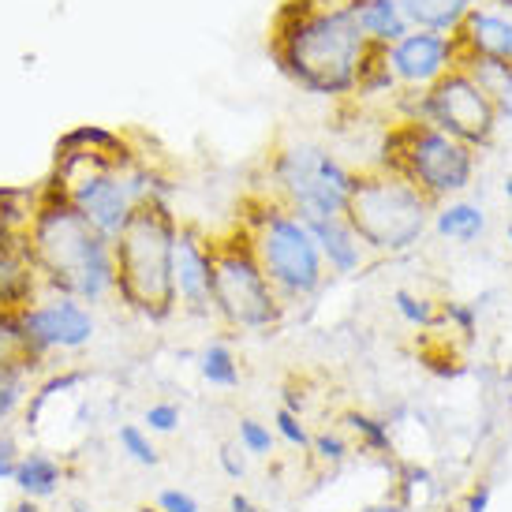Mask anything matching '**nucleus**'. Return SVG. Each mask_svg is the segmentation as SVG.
I'll use <instances>...</instances> for the list:
<instances>
[{"label": "nucleus", "mask_w": 512, "mask_h": 512, "mask_svg": "<svg viewBox=\"0 0 512 512\" xmlns=\"http://www.w3.org/2000/svg\"><path fill=\"white\" fill-rule=\"evenodd\" d=\"M45 191L68 202L86 225L116 240L146 199L165 195L154 169L120 135L101 128H79L57 146V161Z\"/></svg>", "instance_id": "nucleus-1"}, {"label": "nucleus", "mask_w": 512, "mask_h": 512, "mask_svg": "<svg viewBox=\"0 0 512 512\" xmlns=\"http://www.w3.org/2000/svg\"><path fill=\"white\" fill-rule=\"evenodd\" d=\"M270 49L292 83L326 98L359 90L378 53L348 0H288L273 19Z\"/></svg>", "instance_id": "nucleus-2"}, {"label": "nucleus", "mask_w": 512, "mask_h": 512, "mask_svg": "<svg viewBox=\"0 0 512 512\" xmlns=\"http://www.w3.org/2000/svg\"><path fill=\"white\" fill-rule=\"evenodd\" d=\"M30 255L45 288L68 292L86 307L116 296L113 240L86 225L68 202L38 187V210L30 221Z\"/></svg>", "instance_id": "nucleus-3"}, {"label": "nucleus", "mask_w": 512, "mask_h": 512, "mask_svg": "<svg viewBox=\"0 0 512 512\" xmlns=\"http://www.w3.org/2000/svg\"><path fill=\"white\" fill-rule=\"evenodd\" d=\"M176 228L180 221L169 210V199L157 195L135 210L128 228L113 240L116 296L150 322H165L176 311V292H172Z\"/></svg>", "instance_id": "nucleus-4"}, {"label": "nucleus", "mask_w": 512, "mask_h": 512, "mask_svg": "<svg viewBox=\"0 0 512 512\" xmlns=\"http://www.w3.org/2000/svg\"><path fill=\"white\" fill-rule=\"evenodd\" d=\"M434 202L389 165L352 172L344 221L374 255H400L423 240Z\"/></svg>", "instance_id": "nucleus-5"}, {"label": "nucleus", "mask_w": 512, "mask_h": 512, "mask_svg": "<svg viewBox=\"0 0 512 512\" xmlns=\"http://www.w3.org/2000/svg\"><path fill=\"white\" fill-rule=\"evenodd\" d=\"M243 236L255 251L258 266L266 273V281L273 292L281 296V303H299L311 299L322 281H326V262L318 251L311 225L296 217L288 206L277 199H255L247 202V214L240 221Z\"/></svg>", "instance_id": "nucleus-6"}, {"label": "nucleus", "mask_w": 512, "mask_h": 512, "mask_svg": "<svg viewBox=\"0 0 512 512\" xmlns=\"http://www.w3.org/2000/svg\"><path fill=\"white\" fill-rule=\"evenodd\" d=\"M214 314L243 333H266L285 318V303L266 281L240 225L214 236Z\"/></svg>", "instance_id": "nucleus-7"}, {"label": "nucleus", "mask_w": 512, "mask_h": 512, "mask_svg": "<svg viewBox=\"0 0 512 512\" xmlns=\"http://www.w3.org/2000/svg\"><path fill=\"white\" fill-rule=\"evenodd\" d=\"M273 195L307 225L344 217V202L352 191V169L341 165V157L329 154L326 146L292 143L273 150L270 157Z\"/></svg>", "instance_id": "nucleus-8"}, {"label": "nucleus", "mask_w": 512, "mask_h": 512, "mask_svg": "<svg viewBox=\"0 0 512 512\" xmlns=\"http://www.w3.org/2000/svg\"><path fill=\"white\" fill-rule=\"evenodd\" d=\"M382 165L408 176L430 202H438L471 184L475 150L427 120H404L385 135Z\"/></svg>", "instance_id": "nucleus-9"}, {"label": "nucleus", "mask_w": 512, "mask_h": 512, "mask_svg": "<svg viewBox=\"0 0 512 512\" xmlns=\"http://www.w3.org/2000/svg\"><path fill=\"white\" fill-rule=\"evenodd\" d=\"M419 120H427V124H434L445 135H453V139L475 150V146H486L494 139L498 105L464 68H453L423 94V116Z\"/></svg>", "instance_id": "nucleus-10"}, {"label": "nucleus", "mask_w": 512, "mask_h": 512, "mask_svg": "<svg viewBox=\"0 0 512 512\" xmlns=\"http://www.w3.org/2000/svg\"><path fill=\"white\" fill-rule=\"evenodd\" d=\"M15 329H19V337L30 352L45 359L53 352H83L86 344L94 341L98 322H94V311L83 299L45 288L27 311L15 314Z\"/></svg>", "instance_id": "nucleus-11"}, {"label": "nucleus", "mask_w": 512, "mask_h": 512, "mask_svg": "<svg viewBox=\"0 0 512 512\" xmlns=\"http://www.w3.org/2000/svg\"><path fill=\"white\" fill-rule=\"evenodd\" d=\"M172 292H176V307L184 314L206 318L214 311V236H206L199 225L176 228Z\"/></svg>", "instance_id": "nucleus-12"}, {"label": "nucleus", "mask_w": 512, "mask_h": 512, "mask_svg": "<svg viewBox=\"0 0 512 512\" xmlns=\"http://www.w3.org/2000/svg\"><path fill=\"white\" fill-rule=\"evenodd\" d=\"M382 64L389 79L408 90H430L441 75L456 68L453 34H434V30H408L400 42L385 45Z\"/></svg>", "instance_id": "nucleus-13"}, {"label": "nucleus", "mask_w": 512, "mask_h": 512, "mask_svg": "<svg viewBox=\"0 0 512 512\" xmlns=\"http://www.w3.org/2000/svg\"><path fill=\"white\" fill-rule=\"evenodd\" d=\"M42 292L45 281L30 255V236L0 240V318H15L19 311H27Z\"/></svg>", "instance_id": "nucleus-14"}, {"label": "nucleus", "mask_w": 512, "mask_h": 512, "mask_svg": "<svg viewBox=\"0 0 512 512\" xmlns=\"http://www.w3.org/2000/svg\"><path fill=\"white\" fill-rule=\"evenodd\" d=\"M456 45V68L464 60H501L512 64V23L494 12H475L471 8L464 27L453 34Z\"/></svg>", "instance_id": "nucleus-15"}, {"label": "nucleus", "mask_w": 512, "mask_h": 512, "mask_svg": "<svg viewBox=\"0 0 512 512\" xmlns=\"http://www.w3.org/2000/svg\"><path fill=\"white\" fill-rule=\"evenodd\" d=\"M314 240H318V251H322V262H326V270L341 273H356L363 262H367V247L359 243V236L348 228L344 217H329V221H314L311 225Z\"/></svg>", "instance_id": "nucleus-16"}, {"label": "nucleus", "mask_w": 512, "mask_h": 512, "mask_svg": "<svg viewBox=\"0 0 512 512\" xmlns=\"http://www.w3.org/2000/svg\"><path fill=\"white\" fill-rule=\"evenodd\" d=\"M15 490L30 501H49L57 498L60 483H64V464L57 456L42 453V449H30V453H19L12 471Z\"/></svg>", "instance_id": "nucleus-17"}, {"label": "nucleus", "mask_w": 512, "mask_h": 512, "mask_svg": "<svg viewBox=\"0 0 512 512\" xmlns=\"http://www.w3.org/2000/svg\"><path fill=\"white\" fill-rule=\"evenodd\" d=\"M352 4V15H356L359 30L370 45H393L408 34V19L400 12L397 0H348Z\"/></svg>", "instance_id": "nucleus-18"}, {"label": "nucleus", "mask_w": 512, "mask_h": 512, "mask_svg": "<svg viewBox=\"0 0 512 512\" xmlns=\"http://www.w3.org/2000/svg\"><path fill=\"white\" fill-rule=\"evenodd\" d=\"M408 27L434 30V34H456L471 12V0H397Z\"/></svg>", "instance_id": "nucleus-19"}, {"label": "nucleus", "mask_w": 512, "mask_h": 512, "mask_svg": "<svg viewBox=\"0 0 512 512\" xmlns=\"http://www.w3.org/2000/svg\"><path fill=\"white\" fill-rule=\"evenodd\" d=\"M42 359L23 356L0 374V427H8L15 415L27 408L30 393H34V370Z\"/></svg>", "instance_id": "nucleus-20"}, {"label": "nucleus", "mask_w": 512, "mask_h": 512, "mask_svg": "<svg viewBox=\"0 0 512 512\" xmlns=\"http://www.w3.org/2000/svg\"><path fill=\"white\" fill-rule=\"evenodd\" d=\"M434 228H438L445 240L471 243L486 232V217H483V210L471 206V202H453V206H445V210L434 217Z\"/></svg>", "instance_id": "nucleus-21"}, {"label": "nucleus", "mask_w": 512, "mask_h": 512, "mask_svg": "<svg viewBox=\"0 0 512 512\" xmlns=\"http://www.w3.org/2000/svg\"><path fill=\"white\" fill-rule=\"evenodd\" d=\"M199 374L217 389H236L240 385V363H236V352L228 348L225 341L206 344L199 352Z\"/></svg>", "instance_id": "nucleus-22"}, {"label": "nucleus", "mask_w": 512, "mask_h": 512, "mask_svg": "<svg viewBox=\"0 0 512 512\" xmlns=\"http://www.w3.org/2000/svg\"><path fill=\"white\" fill-rule=\"evenodd\" d=\"M116 445L139 468H157L161 464V453H157V445L150 441V430L139 427V423H124V427L116 430Z\"/></svg>", "instance_id": "nucleus-23"}, {"label": "nucleus", "mask_w": 512, "mask_h": 512, "mask_svg": "<svg viewBox=\"0 0 512 512\" xmlns=\"http://www.w3.org/2000/svg\"><path fill=\"white\" fill-rule=\"evenodd\" d=\"M344 423H348V430H352L367 449H374V453H389V449H393L389 427H385L382 419H374V415H367V412H348Z\"/></svg>", "instance_id": "nucleus-24"}, {"label": "nucleus", "mask_w": 512, "mask_h": 512, "mask_svg": "<svg viewBox=\"0 0 512 512\" xmlns=\"http://www.w3.org/2000/svg\"><path fill=\"white\" fill-rule=\"evenodd\" d=\"M311 453H314V460H318V464L337 468V464H344V460H348L352 445H348V438H344V434H337V430H326V434H314V438H311Z\"/></svg>", "instance_id": "nucleus-25"}, {"label": "nucleus", "mask_w": 512, "mask_h": 512, "mask_svg": "<svg viewBox=\"0 0 512 512\" xmlns=\"http://www.w3.org/2000/svg\"><path fill=\"white\" fill-rule=\"evenodd\" d=\"M393 303H397V314L408 322V326H434L438 322V311H434V303L423 296H415V292H397L393 296Z\"/></svg>", "instance_id": "nucleus-26"}, {"label": "nucleus", "mask_w": 512, "mask_h": 512, "mask_svg": "<svg viewBox=\"0 0 512 512\" xmlns=\"http://www.w3.org/2000/svg\"><path fill=\"white\" fill-rule=\"evenodd\" d=\"M273 445H277V434H273L266 423L258 419H240V449L247 456H270Z\"/></svg>", "instance_id": "nucleus-27"}, {"label": "nucleus", "mask_w": 512, "mask_h": 512, "mask_svg": "<svg viewBox=\"0 0 512 512\" xmlns=\"http://www.w3.org/2000/svg\"><path fill=\"white\" fill-rule=\"evenodd\" d=\"M273 434L281 441H288L292 449H299V453H311V434H307V427H303V419L296 412L277 408V415H273Z\"/></svg>", "instance_id": "nucleus-28"}, {"label": "nucleus", "mask_w": 512, "mask_h": 512, "mask_svg": "<svg viewBox=\"0 0 512 512\" xmlns=\"http://www.w3.org/2000/svg\"><path fill=\"white\" fill-rule=\"evenodd\" d=\"M23 356H34V352H30L27 344H23V337H19L15 318H0V374L12 367L15 359H23Z\"/></svg>", "instance_id": "nucleus-29"}, {"label": "nucleus", "mask_w": 512, "mask_h": 512, "mask_svg": "<svg viewBox=\"0 0 512 512\" xmlns=\"http://www.w3.org/2000/svg\"><path fill=\"white\" fill-rule=\"evenodd\" d=\"M143 423L150 434H172V430L180 427V404H172V400H154V404L143 412Z\"/></svg>", "instance_id": "nucleus-30"}, {"label": "nucleus", "mask_w": 512, "mask_h": 512, "mask_svg": "<svg viewBox=\"0 0 512 512\" xmlns=\"http://www.w3.org/2000/svg\"><path fill=\"white\" fill-rule=\"evenodd\" d=\"M157 509L161 512H202L199 501L191 498L187 490H176V486H169V490L157 494Z\"/></svg>", "instance_id": "nucleus-31"}, {"label": "nucleus", "mask_w": 512, "mask_h": 512, "mask_svg": "<svg viewBox=\"0 0 512 512\" xmlns=\"http://www.w3.org/2000/svg\"><path fill=\"white\" fill-rule=\"evenodd\" d=\"M15 460H19V445L12 434H0V483H12Z\"/></svg>", "instance_id": "nucleus-32"}, {"label": "nucleus", "mask_w": 512, "mask_h": 512, "mask_svg": "<svg viewBox=\"0 0 512 512\" xmlns=\"http://www.w3.org/2000/svg\"><path fill=\"white\" fill-rule=\"evenodd\" d=\"M243 449L240 445H221V453H217V460H221V468L232 475V479H243V471H247V464H243Z\"/></svg>", "instance_id": "nucleus-33"}, {"label": "nucleus", "mask_w": 512, "mask_h": 512, "mask_svg": "<svg viewBox=\"0 0 512 512\" xmlns=\"http://www.w3.org/2000/svg\"><path fill=\"white\" fill-rule=\"evenodd\" d=\"M445 318H453L464 333H471V326H475V311H471V307H460V303H449V307H445Z\"/></svg>", "instance_id": "nucleus-34"}, {"label": "nucleus", "mask_w": 512, "mask_h": 512, "mask_svg": "<svg viewBox=\"0 0 512 512\" xmlns=\"http://www.w3.org/2000/svg\"><path fill=\"white\" fill-rule=\"evenodd\" d=\"M486 501H490V486H475L468 498V512H486Z\"/></svg>", "instance_id": "nucleus-35"}, {"label": "nucleus", "mask_w": 512, "mask_h": 512, "mask_svg": "<svg viewBox=\"0 0 512 512\" xmlns=\"http://www.w3.org/2000/svg\"><path fill=\"white\" fill-rule=\"evenodd\" d=\"M228 509H232V512H262V509L255 505V501L247 498V494H232V501H228Z\"/></svg>", "instance_id": "nucleus-36"}, {"label": "nucleus", "mask_w": 512, "mask_h": 512, "mask_svg": "<svg viewBox=\"0 0 512 512\" xmlns=\"http://www.w3.org/2000/svg\"><path fill=\"white\" fill-rule=\"evenodd\" d=\"M8 512H42V505H38V501H30V498H19Z\"/></svg>", "instance_id": "nucleus-37"}, {"label": "nucleus", "mask_w": 512, "mask_h": 512, "mask_svg": "<svg viewBox=\"0 0 512 512\" xmlns=\"http://www.w3.org/2000/svg\"><path fill=\"white\" fill-rule=\"evenodd\" d=\"M363 512H404V505H397V501H385V505H370V509Z\"/></svg>", "instance_id": "nucleus-38"}, {"label": "nucleus", "mask_w": 512, "mask_h": 512, "mask_svg": "<svg viewBox=\"0 0 512 512\" xmlns=\"http://www.w3.org/2000/svg\"><path fill=\"white\" fill-rule=\"evenodd\" d=\"M72 512H94V509H90V505H83V501H75Z\"/></svg>", "instance_id": "nucleus-39"}, {"label": "nucleus", "mask_w": 512, "mask_h": 512, "mask_svg": "<svg viewBox=\"0 0 512 512\" xmlns=\"http://www.w3.org/2000/svg\"><path fill=\"white\" fill-rule=\"evenodd\" d=\"M505 199L512 202V176H509V180H505Z\"/></svg>", "instance_id": "nucleus-40"}, {"label": "nucleus", "mask_w": 512, "mask_h": 512, "mask_svg": "<svg viewBox=\"0 0 512 512\" xmlns=\"http://www.w3.org/2000/svg\"><path fill=\"white\" fill-rule=\"evenodd\" d=\"M139 512H161V509H157V505H143Z\"/></svg>", "instance_id": "nucleus-41"}, {"label": "nucleus", "mask_w": 512, "mask_h": 512, "mask_svg": "<svg viewBox=\"0 0 512 512\" xmlns=\"http://www.w3.org/2000/svg\"><path fill=\"white\" fill-rule=\"evenodd\" d=\"M501 4H509V8H512V0H501Z\"/></svg>", "instance_id": "nucleus-42"}, {"label": "nucleus", "mask_w": 512, "mask_h": 512, "mask_svg": "<svg viewBox=\"0 0 512 512\" xmlns=\"http://www.w3.org/2000/svg\"><path fill=\"white\" fill-rule=\"evenodd\" d=\"M509 243H512V225H509Z\"/></svg>", "instance_id": "nucleus-43"}]
</instances>
